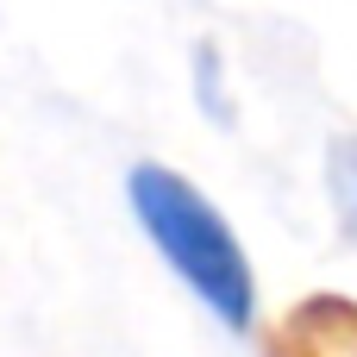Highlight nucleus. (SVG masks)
I'll return each instance as SVG.
<instances>
[{"mask_svg": "<svg viewBox=\"0 0 357 357\" xmlns=\"http://www.w3.org/2000/svg\"><path fill=\"white\" fill-rule=\"evenodd\" d=\"M126 201H132V220L144 226V238L157 245V257L195 289V301L213 320H226L232 333H245L257 320V276H251V257H245L238 232L226 226V213L188 176H176L163 163H132Z\"/></svg>", "mask_w": 357, "mask_h": 357, "instance_id": "1", "label": "nucleus"}, {"mask_svg": "<svg viewBox=\"0 0 357 357\" xmlns=\"http://www.w3.org/2000/svg\"><path fill=\"white\" fill-rule=\"evenodd\" d=\"M326 163H333V169H326V182H333V207H339L345 232L357 238V138H339Z\"/></svg>", "mask_w": 357, "mask_h": 357, "instance_id": "2", "label": "nucleus"}]
</instances>
